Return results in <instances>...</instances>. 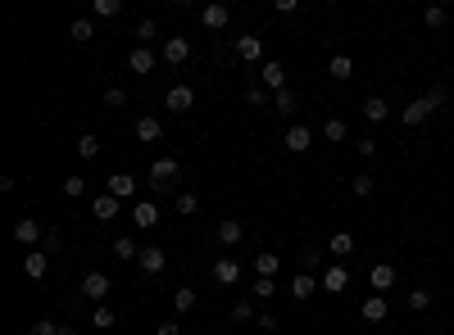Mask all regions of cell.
<instances>
[{
	"instance_id": "obj_1",
	"label": "cell",
	"mask_w": 454,
	"mask_h": 335,
	"mask_svg": "<svg viewBox=\"0 0 454 335\" xmlns=\"http://www.w3.org/2000/svg\"><path fill=\"white\" fill-rule=\"evenodd\" d=\"M177 181H182V164H177V159H155V164H150V191L164 195V191H173Z\"/></svg>"
},
{
	"instance_id": "obj_2",
	"label": "cell",
	"mask_w": 454,
	"mask_h": 335,
	"mask_svg": "<svg viewBox=\"0 0 454 335\" xmlns=\"http://www.w3.org/2000/svg\"><path fill=\"white\" fill-rule=\"evenodd\" d=\"M259 86H268V91H287V68H282V59H264L259 68Z\"/></svg>"
},
{
	"instance_id": "obj_3",
	"label": "cell",
	"mask_w": 454,
	"mask_h": 335,
	"mask_svg": "<svg viewBox=\"0 0 454 335\" xmlns=\"http://www.w3.org/2000/svg\"><path fill=\"white\" fill-rule=\"evenodd\" d=\"M282 145H287V154H304L314 145V132L304 127V122H296V127H287V136H282Z\"/></svg>"
},
{
	"instance_id": "obj_4",
	"label": "cell",
	"mask_w": 454,
	"mask_h": 335,
	"mask_svg": "<svg viewBox=\"0 0 454 335\" xmlns=\"http://www.w3.org/2000/svg\"><path fill=\"white\" fill-rule=\"evenodd\" d=\"M200 23H205L210 32H223L227 23H232V9H227V5H218V0H210V5L200 9Z\"/></svg>"
},
{
	"instance_id": "obj_5",
	"label": "cell",
	"mask_w": 454,
	"mask_h": 335,
	"mask_svg": "<svg viewBox=\"0 0 454 335\" xmlns=\"http://www.w3.org/2000/svg\"><path fill=\"white\" fill-rule=\"evenodd\" d=\"M14 240L28 245V250H32V245H41V240H46L41 222H36V218H19V222H14Z\"/></svg>"
},
{
	"instance_id": "obj_6",
	"label": "cell",
	"mask_w": 454,
	"mask_h": 335,
	"mask_svg": "<svg viewBox=\"0 0 454 335\" xmlns=\"http://www.w3.org/2000/svg\"><path fill=\"white\" fill-rule=\"evenodd\" d=\"M214 235H218V245H223V250H232V245L245 240V222H241V218H223Z\"/></svg>"
},
{
	"instance_id": "obj_7",
	"label": "cell",
	"mask_w": 454,
	"mask_h": 335,
	"mask_svg": "<svg viewBox=\"0 0 454 335\" xmlns=\"http://www.w3.org/2000/svg\"><path fill=\"white\" fill-rule=\"evenodd\" d=\"M137 267L145 272V277H159V272L168 267V254L159 250V245H145V250H141V258H137Z\"/></svg>"
},
{
	"instance_id": "obj_8",
	"label": "cell",
	"mask_w": 454,
	"mask_h": 335,
	"mask_svg": "<svg viewBox=\"0 0 454 335\" xmlns=\"http://www.w3.org/2000/svg\"><path fill=\"white\" fill-rule=\"evenodd\" d=\"M214 281L218 285H237L241 281V258H232V254L214 258Z\"/></svg>"
},
{
	"instance_id": "obj_9",
	"label": "cell",
	"mask_w": 454,
	"mask_h": 335,
	"mask_svg": "<svg viewBox=\"0 0 454 335\" xmlns=\"http://www.w3.org/2000/svg\"><path fill=\"white\" fill-rule=\"evenodd\" d=\"M109 290H114V281H109L105 272H87V277H82V294H87V299H96V304H100Z\"/></svg>"
},
{
	"instance_id": "obj_10",
	"label": "cell",
	"mask_w": 454,
	"mask_h": 335,
	"mask_svg": "<svg viewBox=\"0 0 454 335\" xmlns=\"http://www.w3.org/2000/svg\"><path fill=\"white\" fill-rule=\"evenodd\" d=\"M314 290H318V277H309V272H296V277H291V285H287V294H291L296 304L314 299Z\"/></svg>"
},
{
	"instance_id": "obj_11",
	"label": "cell",
	"mask_w": 454,
	"mask_h": 335,
	"mask_svg": "<svg viewBox=\"0 0 454 335\" xmlns=\"http://www.w3.org/2000/svg\"><path fill=\"white\" fill-rule=\"evenodd\" d=\"M187 59H191V41H187V36H168V41H164V64H187Z\"/></svg>"
},
{
	"instance_id": "obj_12",
	"label": "cell",
	"mask_w": 454,
	"mask_h": 335,
	"mask_svg": "<svg viewBox=\"0 0 454 335\" xmlns=\"http://www.w3.org/2000/svg\"><path fill=\"white\" fill-rule=\"evenodd\" d=\"M23 272H28V281H46V272H51V254L28 250V258H23Z\"/></svg>"
},
{
	"instance_id": "obj_13",
	"label": "cell",
	"mask_w": 454,
	"mask_h": 335,
	"mask_svg": "<svg viewBox=\"0 0 454 335\" xmlns=\"http://www.w3.org/2000/svg\"><path fill=\"white\" fill-rule=\"evenodd\" d=\"M164 105L173 109V114H187V109L195 105V91L191 86H168V95H164Z\"/></svg>"
},
{
	"instance_id": "obj_14",
	"label": "cell",
	"mask_w": 454,
	"mask_h": 335,
	"mask_svg": "<svg viewBox=\"0 0 454 335\" xmlns=\"http://www.w3.org/2000/svg\"><path fill=\"white\" fill-rule=\"evenodd\" d=\"M368 285H373V294H386L391 285H396V267H391V263H377L373 272H368Z\"/></svg>"
},
{
	"instance_id": "obj_15",
	"label": "cell",
	"mask_w": 454,
	"mask_h": 335,
	"mask_svg": "<svg viewBox=\"0 0 454 335\" xmlns=\"http://www.w3.org/2000/svg\"><path fill=\"white\" fill-rule=\"evenodd\" d=\"M109 195H114V200H132V195H137V177H132V172H114V177H109Z\"/></svg>"
},
{
	"instance_id": "obj_16",
	"label": "cell",
	"mask_w": 454,
	"mask_h": 335,
	"mask_svg": "<svg viewBox=\"0 0 454 335\" xmlns=\"http://www.w3.org/2000/svg\"><path fill=\"white\" fill-rule=\"evenodd\" d=\"M237 55L245 64H259L264 59V36H237Z\"/></svg>"
},
{
	"instance_id": "obj_17",
	"label": "cell",
	"mask_w": 454,
	"mask_h": 335,
	"mask_svg": "<svg viewBox=\"0 0 454 335\" xmlns=\"http://www.w3.org/2000/svg\"><path fill=\"white\" fill-rule=\"evenodd\" d=\"M132 222H137V231H150L159 222V208L150 200H137V204H132Z\"/></svg>"
},
{
	"instance_id": "obj_18",
	"label": "cell",
	"mask_w": 454,
	"mask_h": 335,
	"mask_svg": "<svg viewBox=\"0 0 454 335\" xmlns=\"http://www.w3.org/2000/svg\"><path fill=\"white\" fill-rule=\"evenodd\" d=\"M118 204H123V200H114V195H109V191H100V195H96V200H91V218H100V222L118 218Z\"/></svg>"
},
{
	"instance_id": "obj_19",
	"label": "cell",
	"mask_w": 454,
	"mask_h": 335,
	"mask_svg": "<svg viewBox=\"0 0 454 335\" xmlns=\"http://www.w3.org/2000/svg\"><path fill=\"white\" fill-rule=\"evenodd\" d=\"M427 114H432V105H427L423 100V95H418V100H409V105H404V127H423V122H427Z\"/></svg>"
},
{
	"instance_id": "obj_20",
	"label": "cell",
	"mask_w": 454,
	"mask_h": 335,
	"mask_svg": "<svg viewBox=\"0 0 454 335\" xmlns=\"http://www.w3.org/2000/svg\"><path fill=\"white\" fill-rule=\"evenodd\" d=\"M363 321H386V313H391V304H386V294H368L363 299Z\"/></svg>"
},
{
	"instance_id": "obj_21",
	"label": "cell",
	"mask_w": 454,
	"mask_h": 335,
	"mask_svg": "<svg viewBox=\"0 0 454 335\" xmlns=\"http://www.w3.org/2000/svg\"><path fill=\"white\" fill-rule=\"evenodd\" d=\"M128 68L141 73V78H145V73H155V50H150V46H137V50L128 55Z\"/></svg>"
},
{
	"instance_id": "obj_22",
	"label": "cell",
	"mask_w": 454,
	"mask_h": 335,
	"mask_svg": "<svg viewBox=\"0 0 454 335\" xmlns=\"http://www.w3.org/2000/svg\"><path fill=\"white\" fill-rule=\"evenodd\" d=\"M159 132H164V122H159V118H150V114L137 118V141H141V145H155Z\"/></svg>"
},
{
	"instance_id": "obj_23",
	"label": "cell",
	"mask_w": 454,
	"mask_h": 335,
	"mask_svg": "<svg viewBox=\"0 0 454 335\" xmlns=\"http://www.w3.org/2000/svg\"><path fill=\"white\" fill-rule=\"evenodd\" d=\"M346 285H350V272L341 267V263L323 272V290H327V294H341V290H346Z\"/></svg>"
},
{
	"instance_id": "obj_24",
	"label": "cell",
	"mask_w": 454,
	"mask_h": 335,
	"mask_svg": "<svg viewBox=\"0 0 454 335\" xmlns=\"http://www.w3.org/2000/svg\"><path fill=\"white\" fill-rule=\"evenodd\" d=\"M363 118L368 122H386L391 118V105L382 100V95H368V100H363Z\"/></svg>"
},
{
	"instance_id": "obj_25",
	"label": "cell",
	"mask_w": 454,
	"mask_h": 335,
	"mask_svg": "<svg viewBox=\"0 0 454 335\" xmlns=\"http://www.w3.org/2000/svg\"><path fill=\"white\" fill-rule=\"evenodd\" d=\"M327 254H332V258H350L354 254V235L350 231H336L332 240H327Z\"/></svg>"
},
{
	"instance_id": "obj_26",
	"label": "cell",
	"mask_w": 454,
	"mask_h": 335,
	"mask_svg": "<svg viewBox=\"0 0 454 335\" xmlns=\"http://www.w3.org/2000/svg\"><path fill=\"white\" fill-rule=\"evenodd\" d=\"M118 258V263H132V258H141V250H137V240H132V235H118L114 240V250H109Z\"/></svg>"
},
{
	"instance_id": "obj_27",
	"label": "cell",
	"mask_w": 454,
	"mask_h": 335,
	"mask_svg": "<svg viewBox=\"0 0 454 335\" xmlns=\"http://www.w3.org/2000/svg\"><path fill=\"white\" fill-rule=\"evenodd\" d=\"M327 73H332L336 82H350V78H354V59H350V55H332V64H327Z\"/></svg>"
},
{
	"instance_id": "obj_28",
	"label": "cell",
	"mask_w": 454,
	"mask_h": 335,
	"mask_svg": "<svg viewBox=\"0 0 454 335\" xmlns=\"http://www.w3.org/2000/svg\"><path fill=\"white\" fill-rule=\"evenodd\" d=\"M350 136V127H346V118H327L323 122V141H332V145H341Z\"/></svg>"
},
{
	"instance_id": "obj_29",
	"label": "cell",
	"mask_w": 454,
	"mask_h": 335,
	"mask_svg": "<svg viewBox=\"0 0 454 335\" xmlns=\"http://www.w3.org/2000/svg\"><path fill=\"white\" fill-rule=\"evenodd\" d=\"M91 14L96 18H118L123 14V0H91Z\"/></svg>"
},
{
	"instance_id": "obj_30",
	"label": "cell",
	"mask_w": 454,
	"mask_h": 335,
	"mask_svg": "<svg viewBox=\"0 0 454 335\" xmlns=\"http://www.w3.org/2000/svg\"><path fill=\"white\" fill-rule=\"evenodd\" d=\"M68 36H73V41H78V46H87L91 36H96V23H91V18H78V23H73V28H68Z\"/></svg>"
},
{
	"instance_id": "obj_31",
	"label": "cell",
	"mask_w": 454,
	"mask_h": 335,
	"mask_svg": "<svg viewBox=\"0 0 454 335\" xmlns=\"http://www.w3.org/2000/svg\"><path fill=\"white\" fill-rule=\"evenodd\" d=\"M277 267H282L277 254H254V272H259V277H277Z\"/></svg>"
},
{
	"instance_id": "obj_32",
	"label": "cell",
	"mask_w": 454,
	"mask_h": 335,
	"mask_svg": "<svg viewBox=\"0 0 454 335\" xmlns=\"http://www.w3.org/2000/svg\"><path fill=\"white\" fill-rule=\"evenodd\" d=\"M191 308H195V290H187V285H182V290H173V313L187 317Z\"/></svg>"
},
{
	"instance_id": "obj_33",
	"label": "cell",
	"mask_w": 454,
	"mask_h": 335,
	"mask_svg": "<svg viewBox=\"0 0 454 335\" xmlns=\"http://www.w3.org/2000/svg\"><path fill=\"white\" fill-rule=\"evenodd\" d=\"M273 109H277L282 118L296 114V91H291V86H287V91H277V95H273Z\"/></svg>"
},
{
	"instance_id": "obj_34",
	"label": "cell",
	"mask_w": 454,
	"mask_h": 335,
	"mask_svg": "<svg viewBox=\"0 0 454 335\" xmlns=\"http://www.w3.org/2000/svg\"><path fill=\"white\" fill-rule=\"evenodd\" d=\"M350 191H354V200H368V195H373V191H377V181H373V177H368V172H359V177H354V181H350Z\"/></svg>"
},
{
	"instance_id": "obj_35",
	"label": "cell",
	"mask_w": 454,
	"mask_h": 335,
	"mask_svg": "<svg viewBox=\"0 0 454 335\" xmlns=\"http://www.w3.org/2000/svg\"><path fill=\"white\" fill-rule=\"evenodd\" d=\"M155 36H159V23H155V18H141V23H137V46H150Z\"/></svg>"
},
{
	"instance_id": "obj_36",
	"label": "cell",
	"mask_w": 454,
	"mask_h": 335,
	"mask_svg": "<svg viewBox=\"0 0 454 335\" xmlns=\"http://www.w3.org/2000/svg\"><path fill=\"white\" fill-rule=\"evenodd\" d=\"M245 105L264 109V105H268V86H259V82H250V86H245Z\"/></svg>"
},
{
	"instance_id": "obj_37",
	"label": "cell",
	"mask_w": 454,
	"mask_h": 335,
	"mask_svg": "<svg viewBox=\"0 0 454 335\" xmlns=\"http://www.w3.org/2000/svg\"><path fill=\"white\" fill-rule=\"evenodd\" d=\"M250 294H254V299H273V294H277V285H273V277H254V285H250Z\"/></svg>"
},
{
	"instance_id": "obj_38",
	"label": "cell",
	"mask_w": 454,
	"mask_h": 335,
	"mask_svg": "<svg viewBox=\"0 0 454 335\" xmlns=\"http://www.w3.org/2000/svg\"><path fill=\"white\" fill-rule=\"evenodd\" d=\"M445 18H450L445 5H427V9H423V23H427V28H445Z\"/></svg>"
},
{
	"instance_id": "obj_39",
	"label": "cell",
	"mask_w": 454,
	"mask_h": 335,
	"mask_svg": "<svg viewBox=\"0 0 454 335\" xmlns=\"http://www.w3.org/2000/svg\"><path fill=\"white\" fill-rule=\"evenodd\" d=\"M78 154H82V159H96V154H100V136H91V132L78 136Z\"/></svg>"
},
{
	"instance_id": "obj_40",
	"label": "cell",
	"mask_w": 454,
	"mask_h": 335,
	"mask_svg": "<svg viewBox=\"0 0 454 335\" xmlns=\"http://www.w3.org/2000/svg\"><path fill=\"white\" fill-rule=\"evenodd\" d=\"M409 308H413V313H427V308H432V290H423V285L409 290Z\"/></svg>"
},
{
	"instance_id": "obj_41",
	"label": "cell",
	"mask_w": 454,
	"mask_h": 335,
	"mask_svg": "<svg viewBox=\"0 0 454 335\" xmlns=\"http://www.w3.org/2000/svg\"><path fill=\"white\" fill-rule=\"evenodd\" d=\"M232 321H259V308H254L250 299H241L237 308H232Z\"/></svg>"
},
{
	"instance_id": "obj_42",
	"label": "cell",
	"mask_w": 454,
	"mask_h": 335,
	"mask_svg": "<svg viewBox=\"0 0 454 335\" xmlns=\"http://www.w3.org/2000/svg\"><path fill=\"white\" fill-rule=\"evenodd\" d=\"M173 208H177V213H182V218H191V213H195V208H200V200H195V195H191V191H182V195H177V200H173Z\"/></svg>"
},
{
	"instance_id": "obj_43",
	"label": "cell",
	"mask_w": 454,
	"mask_h": 335,
	"mask_svg": "<svg viewBox=\"0 0 454 335\" xmlns=\"http://www.w3.org/2000/svg\"><path fill=\"white\" fill-rule=\"evenodd\" d=\"M318 267H323V250H304L300 254V272H309V277H314Z\"/></svg>"
},
{
	"instance_id": "obj_44",
	"label": "cell",
	"mask_w": 454,
	"mask_h": 335,
	"mask_svg": "<svg viewBox=\"0 0 454 335\" xmlns=\"http://www.w3.org/2000/svg\"><path fill=\"white\" fill-rule=\"evenodd\" d=\"M64 195L68 200H82L87 195V177H64Z\"/></svg>"
},
{
	"instance_id": "obj_45",
	"label": "cell",
	"mask_w": 454,
	"mask_h": 335,
	"mask_svg": "<svg viewBox=\"0 0 454 335\" xmlns=\"http://www.w3.org/2000/svg\"><path fill=\"white\" fill-rule=\"evenodd\" d=\"M91 326H96V331H109V326H114V313H109L105 304H96V313H91Z\"/></svg>"
},
{
	"instance_id": "obj_46",
	"label": "cell",
	"mask_w": 454,
	"mask_h": 335,
	"mask_svg": "<svg viewBox=\"0 0 454 335\" xmlns=\"http://www.w3.org/2000/svg\"><path fill=\"white\" fill-rule=\"evenodd\" d=\"M105 105H109V109H123V105H128V95H123V86H109V91H105Z\"/></svg>"
},
{
	"instance_id": "obj_47",
	"label": "cell",
	"mask_w": 454,
	"mask_h": 335,
	"mask_svg": "<svg viewBox=\"0 0 454 335\" xmlns=\"http://www.w3.org/2000/svg\"><path fill=\"white\" fill-rule=\"evenodd\" d=\"M354 154H359V159H373V154H377V141H373V136H363V141H354Z\"/></svg>"
},
{
	"instance_id": "obj_48",
	"label": "cell",
	"mask_w": 454,
	"mask_h": 335,
	"mask_svg": "<svg viewBox=\"0 0 454 335\" xmlns=\"http://www.w3.org/2000/svg\"><path fill=\"white\" fill-rule=\"evenodd\" d=\"M23 335H59V321H36V326L23 331Z\"/></svg>"
},
{
	"instance_id": "obj_49",
	"label": "cell",
	"mask_w": 454,
	"mask_h": 335,
	"mask_svg": "<svg viewBox=\"0 0 454 335\" xmlns=\"http://www.w3.org/2000/svg\"><path fill=\"white\" fill-rule=\"evenodd\" d=\"M423 100H427V105H432V109H440V105H445V86H432V91H427V95H423Z\"/></svg>"
},
{
	"instance_id": "obj_50",
	"label": "cell",
	"mask_w": 454,
	"mask_h": 335,
	"mask_svg": "<svg viewBox=\"0 0 454 335\" xmlns=\"http://www.w3.org/2000/svg\"><path fill=\"white\" fill-rule=\"evenodd\" d=\"M59 250V231H46V240H41V254H55Z\"/></svg>"
},
{
	"instance_id": "obj_51",
	"label": "cell",
	"mask_w": 454,
	"mask_h": 335,
	"mask_svg": "<svg viewBox=\"0 0 454 335\" xmlns=\"http://www.w3.org/2000/svg\"><path fill=\"white\" fill-rule=\"evenodd\" d=\"M155 335H182V326H177V321H159Z\"/></svg>"
},
{
	"instance_id": "obj_52",
	"label": "cell",
	"mask_w": 454,
	"mask_h": 335,
	"mask_svg": "<svg viewBox=\"0 0 454 335\" xmlns=\"http://www.w3.org/2000/svg\"><path fill=\"white\" fill-rule=\"evenodd\" d=\"M277 326H282V321L273 313H259V331H277Z\"/></svg>"
},
{
	"instance_id": "obj_53",
	"label": "cell",
	"mask_w": 454,
	"mask_h": 335,
	"mask_svg": "<svg viewBox=\"0 0 454 335\" xmlns=\"http://www.w3.org/2000/svg\"><path fill=\"white\" fill-rule=\"evenodd\" d=\"M195 335H214V331H195Z\"/></svg>"
},
{
	"instance_id": "obj_54",
	"label": "cell",
	"mask_w": 454,
	"mask_h": 335,
	"mask_svg": "<svg viewBox=\"0 0 454 335\" xmlns=\"http://www.w3.org/2000/svg\"><path fill=\"white\" fill-rule=\"evenodd\" d=\"M450 122H454V109H450Z\"/></svg>"
}]
</instances>
